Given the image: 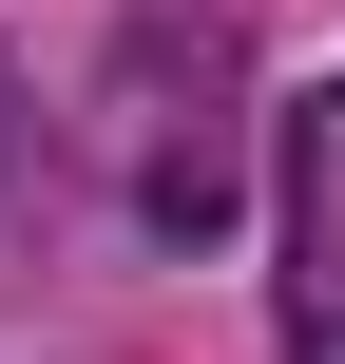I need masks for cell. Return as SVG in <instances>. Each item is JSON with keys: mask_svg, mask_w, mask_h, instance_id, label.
<instances>
[{"mask_svg": "<svg viewBox=\"0 0 345 364\" xmlns=\"http://www.w3.org/2000/svg\"><path fill=\"white\" fill-rule=\"evenodd\" d=\"M269 211H288V364H345V77L288 96V173H269Z\"/></svg>", "mask_w": 345, "mask_h": 364, "instance_id": "obj_1", "label": "cell"}]
</instances>
